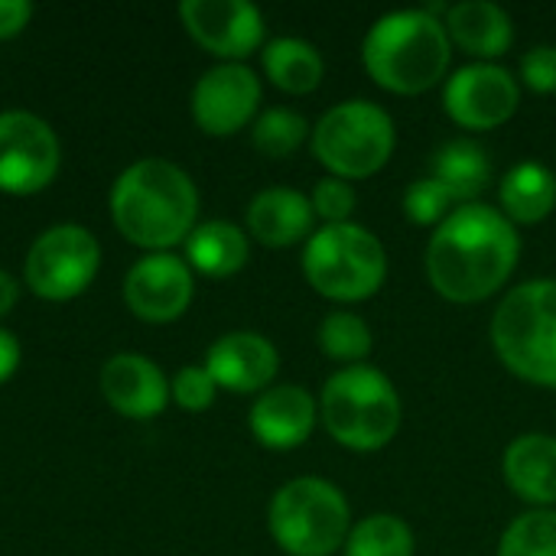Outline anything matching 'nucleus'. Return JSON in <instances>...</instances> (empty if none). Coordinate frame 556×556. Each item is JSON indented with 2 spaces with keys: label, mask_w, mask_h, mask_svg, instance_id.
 Masks as SVG:
<instances>
[{
  "label": "nucleus",
  "mask_w": 556,
  "mask_h": 556,
  "mask_svg": "<svg viewBox=\"0 0 556 556\" xmlns=\"http://www.w3.org/2000/svg\"><path fill=\"white\" fill-rule=\"evenodd\" d=\"M313 202L296 189H264L248 205V235L264 248H290L313 238Z\"/></svg>",
  "instance_id": "a211bd4d"
},
{
  "label": "nucleus",
  "mask_w": 556,
  "mask_h": 556,
  "mask_svg": "<svg viewBox=\"0 0 556 556\" xmlns=\"http://www.w3.org/2000/svg\"><path fill=\"white\" fill-rule=\"evenodd\" d=\"M394 121L371 101H342L313 127V156L336 179H368L394 153Z\"/></svg>",
  "instance_id": "6e6552de"
},
{
  "label": "nucleus",
  "mask_w": 556,
  "mask_h": 556,
  "mask_svg": "<svg viewBox=\"0 0 556 556\" xmlns=\"http://www.w3.org/2000/svg\"><path fill=\"white\" fill-rule=\"evenodd\" d=\"M277 349L261 332H228L205 355L208 375L222 391L231 394L267 391L277 375Z\"/></svg>",
  "instance_id": "dca6fc26"
},
{
  "label": "nucleus",
  "mask_w": 556,
  "mask_h": 556,
  "mask_svg": "<svg viewBox=\"0 0 556 556\" xmlns=\"http://www.w3.org/2000/svg\"><path fill=\"white\" fill-rule=\"evenodd\" d=\"M352 508L345 495L326 479L287 482L267 511V528L287 556H332L345 547L352 531Z\"/></svg>",
  "instance_id": "0eeeda50"
},
{
  "label": "nucleus",
  "mask_w": 556,
  "mask_h": 556,
  "mask_svg": "<svg viewBox=\"0 0 556 556\" xmlns=\"http://www.w3.org/2000/svg\"><path fill=\"white\" fill-rule=\"evenodd\" d=\"M306 137H309L306 121L296 111H287V108L264 111L251 127V140H254L257 153H264L270 160H287L290 153H296L303 147Z\"/></svg>",
  "instance_id": "bb28decb"
},
{
  "label": "nucleus",
  "mask_w": 556,
  "mask_h": 556,
  "mask_svg": "<svg viewBox=\"0 0 556 556\" xmlns=\"http://www.w3.org/2000/svg\"><path fill=\"white\" fill-rule=\"evenodd\" d=\"M319 349L332 362H365L375 349V336L368 323L355 313H329L319 326Z\"/></svg>",
  "instance_id": "a878e982"
},
{
  "label": "nucleus",
  "mask_w": 556,
  "mask_h": 556,
  "mask_svg": "<svg viewBox=\"0 0 556 556\" xmlns=\"http://www.w3.org/2000/svg\"><path fill=\"white\" fill-rule=\"evenodd\" d=\"M303 274L319 296L362 303L381 290L388 277V254L381 241L355 222L326 225L306 241Z\"/></svg>",
  "instance_id": "423d86ee"
},
{
  "label": "nucleus",
  "mask_w": 556,
  "mask_h": 556,
  "mask_svg": "<svg viewBox=\"0 0 556 556\" xmlns=\"http://www.w3.org/2000/svg\"><path fill=\"white\" fill-rule=\"evenodd\" d=\"M521 91L508 68L476 62L459 68L443 91L446 114L466 130H495L518 111Z\"/></svg>",
  "instance_id": "ddd939ff"
},
{
  "label": "nucleus",
  "mask_w": 556,
  "mask_h": 556,
  "mask_svg": "<svg viewBox=\"0 0 556 556\" xmlns=\"http://www.w3.org/2000/svg\"><path fill=\"white\" fill-rule=\"evenodd\" d=\"M186 264L212 280H225L248 264V235L231 222H205L186 238Z\"/></svg>",
  "instance_id": "412c9836"
},
{
  "label": "nucleus",
  "mask_w": 556,
  "mask_h": 556,
  "mask_svg": "<svg viewBox=\"0 0 556 556\" xmlns=\"http://www.w3.org/2000/svg\"><path fill=\"white\" fill-rule=\"evenodd\" d=\"M62 147L49 121L33 111L0 114V192L36 195L52 186Z\"/></svg>",
  "instance_id": "9d476101"
},
{
  "label": "nucleus",
  "mask_w": 556,
  "mask_h": 556,
  "mask_svg": "<svg viewBox=\"0 0 556 556\" xmlns=\"http://www.w3.org/2000/svg\"><path fill=\"white\" fill-rule=\"evenodd\" d=\"M433 176L456 195V202L469 205L492 182V163H489V153L479 143L453 140L437 153Z\"/></svg>",
  "instance_id": "b1692460"
},
{
  "label": "nucleus",
  "mask_w": 556,
  "mask_h": 556,
  "mask_svg": "<svg viewBox=\"0 0 556 556\" xmlns=\"http://www.w3.org/2000/svg\"><path fill=\"white\" fill-rule=\"evenodd\" d=\"M456 195L437 179V176H427V179H417L407 195H404V212L414 225H443L456 208Z\"/></svg>",
  "instance_id": "c85d7f7f"
},
{
  "label": "nucleus",
  "mask_w": 556,
  "mask_h": 556,
  "mask_svg": "<svg viewBox=\"0 0 556 556\" xmlns=\"http://www.w3.org/2000/svg\"><path fill=\"white\" fill-rule=\"evenodd\" d=\"M20 358H23V349H20V339L0 326V384H7L16 368H20Z\"/></svg>",
  "instance_id": "72a5a7b5"
},
{
  "label": "nucleus",
  "mask_w": 556,
  "mask_h": 556,
  "mask_svg": "<svg viewBox=\"0 0 556 556\" xmlns=\"http://www.w3.org/2000/svg\"><path fill=\"white\" fill-rule=\"evenodd\" d=\"M505 218L515 225H538L556 208V176L544 163H518L502 182Z\"/></svg>",
  "instance_id": "5701e85b"
},
{
  "label": "nucleus",
  "mask_w": 556,
  "mask_h": 556,
  "mask_svg": "<svg viewBox=\"0 0 556 556\" xmlns=\"http://www.w3.org/2000/svg\"><path fill=\"white\" fill-rule=\"evenodd\" d=\"M319 420L316 397L300 384H280L264 391L251 407V433L267 450L303 446Z\"/></svg>",
  "instance_id": "f3484780"
},
{
  "label": "nucleus",
  "mask_w": 556,
  "mask_h": 556,
  "mask_svg": "<svg viewBox=\"0 0 556 556\" xmlns=\"http://www.w3.org/2000/svg\"><path fill=\"white\" fill-rule=\"evenodd\" d=\"M323 427L336 443L355 453L384 450L401 430V397L388 375L371 365H349L323 388Z\"/></svg>",
  "instance_id": "20e7f679"
},
{
  "label": "nucleus",
  "mask_w": 556,
  "mask_h": 556,
  "mask_svg": "<svg viewBox=\"0 0 556 556\" xmlns=\"http://www.w3.org/2000/svg\"><path fill=\"white\" fill-rule=\"evenodd\" d=\"M186 33L212 55L241 62L264 46V16L248 0H182Z\"/></svg>",
  "instance_id": "f8f14e48"
},
{
  "label": "nucleus",
  "mask_w": 556,
  "mask_h": 556,
  "mask_svg": "<svg viewBox=\"0 0 556 556\" xmlns=\"http://www.w3.org/2000/svg\"><path fill=\"white\" fill-rule=\"evenodd\" d=\"M505 482L511 492L538 508L556 505V437L525 433L505 450Z\"/></svg>",
  "instance_id": "6ab92c4d"
},
{
  "label": "nucleus",
  "mask_w": 556,
  "mask_h": 556,
  "mask_svg": "<svg viewBox=\"0 0 556 556\" xmlns=\"http://www.w3.org/2000/svg\"><path fill=\"white\" fill-rule=\"evenodd\" d=\"M345 556H414V534L394 515H371L349 531Z\"/></svg>",
  "instance_id": "393cba45"
},
{
  "label": "nucleus",
  "mask_w": 556,
  "mask_h": 556,
  "mask_svg": "<svg viewBox=\"0 0 556 556\" xmlns=\"http://www.w3.org/2000/svg\"><path fill=\"white\" fill-rule=\"evenodd\" d=\"M215 394H218V384H215V378L208 375L205 365H186L169 381V401H176L189 414L208 410L215 404Z\"/></svg>",
  "instance_id": "c756f323"
},
{
  "label": "nucleus",
  "mask_w": 556,
  "mask_h": 556,
  "mask_svg": "<svg viewBox=\"0 0 556 556\" xmlns=\"http://www.w3.org/2000/svg\"><path fill=\"white\" fill-rule=\"evenodd\" d=\"M101 397L130 420H150L160 417L169 404V381L160 371L156 362L137 352H117L101 365L98 375Z\"/></svg>",
  "instance_id": "2eb2a0df"
},
{
  "label": "nucleus",
  "mask_w": 556,
  "mask_h": 556,
  "mask_svg": "<svg viewBox=\"0 0 556 556\" xmlns=\"http://www.w3.org/2000/svg\"><path fill=\"white\" fill-rule=\"evenodd\" d=\"M199 189L192 176L160 156L130 163L111 186V222L137 248L163 254L195 231Z\"/></svg>",
  "instance_id": "f03ea898"
},
{
  "label": "nucleus",
  "mask_w": 556,
  "mask_h": 556,
  "mask_svg": "<svg viewBox=\"0 0 556 556\" xmlns=\"http://www.w3.org/2000/svg\"><path fill=\"white\" fill-rule=\"evenodd\" d=\"M261 104V81L244 62H222L192 88V121L208 137H231L244 130Z\"/></svg>",
  "instance_id": "9b49d317"
},
{
  "label": "nucleus",
  "mask_w": 556,
  "mask_h": 556,
  "mask_svg": "<svg viewBox=\"0 0 556 556\" xmlns=\"http://www.w3.org/2000/svg\"><path fill=\"white\" fill-rule=\"evenodd\" d=\"M521 241L505 212L469 202L459 205L427 244V277L450 303H482L495 296L518 267Z\"/></svg>",
  "instance_id": "f257e3e1"
},
{
  "label": "nucleus",
  "mask_w": 556,
  "mask_h": 556,
  "mask_svg": "<svg viewBox=\"0 0 556 556\" xmlns=\"http://www.w3.org/2000/svg\"><path fill=\"white\" fill-rule=\"evenodd\" d=\"M261 62H264L267 78L287 94L316 91L323 81V72H326L319 49L306 39H296V36L270 39L261 52Z\"/></svg>",
  "instance_id": "4be33fe9"
},
{
  "label": "nucleus",
  "mask_w": 556,
  "mask_h": 556,
  "mask_svg": "<svg viewBox=\"0 0 556 556\" xmlns=\"http://www.w3.org/2000/svg\"><path fill=\"white\" fill-rule=\"evenodd\" d=\"M453 59L446 23L430 10H397L381 16L362 46L368 75L394 94H424L433 88Z\"/></svg>",
  "instance_id": "7ed1b4c3"
},
{
  "label": "nucleus",
  "mask_w": 556,
  "mask_h": 556,
  "mask_svg": "<svg viewBox=\"0 0 556 556\" xmlns=\"http://www.w3.org/2000/svg\"><path fill=\"white\" fill-rule=\"evenodd\" d=\"M101 270V244L85 225H52L26 251L23 280L29 293L49 303L81 296Z\"/></svg>",
  "instance_id": "1a4fd4ad"
},
{
  "label": "nucleus",
  "mask_w": 556,
  "mask_h": 556,
  "mask_svg": "<svg viewBox=\"0 0 556 556\" xmlns=\"http://www.w3.org/2000/svg\"><path fill=\"white\" fill-rule=\"evenodd\" d=\"M195 293L192 267L186 257H176L169 251L163 254H143L134 261V267L124 277V303L140 323H176Z\"/></svg>",
  "instance_id": "4468645a"
},
{
  "label": "nucleus",
  "mask_w": 556,
  "mask_h": 556,
  "mask_svg": "<svg viewBox=\"0 0 556 556\" xmlns=\"http://www.w3.org/2000/svg\"><path fill=\"white\" fill-rule=\"evenodd\" d=\"M309 202H313V212L319 218H326L329 225H342V222H349V215L355 208V189L345 179L326 176L313 186Z\"/></svg>",
  "instance_id": "7c9ffc66"
},
{
  "label": "nucleus",
  "mask_w": 556,
  "mask_h": 556,
  "mask_svg": "<svg viewBox=\"0 0 556 556\" xmlns=\"http://www.w3.org/2000/svg\"><path fill=\"white\" fill-rule=\"evenodd\" d=\"M502 365L541 388H556V280L515 287L492 319Z\"/></svg>",
  "instance_id": "39448f33"
},
{
  "label": "nucleus",
  "mask_w": 556,
  "mask_h": 556,
  "mask_svg": "<svg viewBox=\"0 0 556 556\" xmlns=\"http://www.w3.org/2000/svg\"><path fill=\"white\" fill-rule=\"evenodd\" d=\"M446 33L463 52L479 55V59L505 55L515 39L511 16L492 0H463L456 7H450Z\"/></svg>",
  "instance_id": "aec40b11"
},
{
  "label": "nucleus",
  "mask_w": 556,
  "mask_h": 556,
  "mask_svg": "<svg viewBox=\"0 0 556 556\" xmlns=\"http://www.w3.org/2000/svg\"><path fill=\"white\" fill-rule=\"evenodd\" d=\"M16 300H20V280L0 267V319L13 313Z\"/></svg>",
  "instance_id": "f704fd0d"
},
{
  "label": "nucleus",
  "mask_w": 556,
  "mask_h": 556,
  "mask_svg": "<svg viewBox=\"0 0 556 556\" xmlns=\"http://www.w3.org/2000/svg\"><path fill=\"white\" fill-rule=\"evenodd\" d=\"M498 556H556V511L538 508L515 518L502 534Z\"/></svg>",
  "instance_id": "cd10ccee"
},
{
  "label": "nucleus",
  "mask_w": 556,
  "mask_h": 556,
  "mask_svg": "<svg viewBox=\"0 0 556 556\" xmlns=\"http://www.w3.org/2000/svg\"><path fill=\"white\" fill-rule=\"evenodd\" d=\"M521 78L538 94L556 91V46H538L521 59Z\"/></svg>",
  "instance_id": "2f4dec72"
},
{
  "label": "nucleus",
  "mask_w": 556,
  "mask_h": 556,
  "mask_svg": "<svg viewBox=\"0 0 556 556\" xmlns=\"http://www.w3.org/2000/svg\"><path fill=\"white\" fill-rule=\"evenodd\" d=\"M33 20L29 0H0V42L20 36Z\"/></svg>",
  "instance_id": "473e14b6"
}]
</instances>
